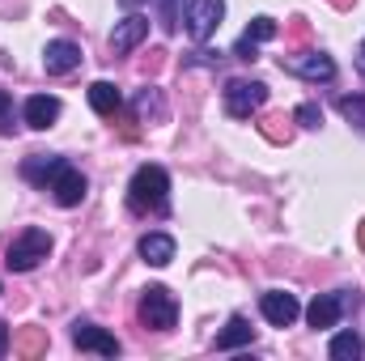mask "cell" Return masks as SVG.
<instances>
[{"label": "cell", "instance_id": "cell-17", "mask_svg": "<svg viewBox=\"0 0 365 361\" xmlns=\"http://www.w3.org/2000/svg\"><path fill=\"white\" fill-rule=\"evenodd\" d=\"M90 106L102 115V119H115L119 106H123V98H119V90H115L110 81H93L90 86Z\"/></svg>", "mask_w": 365, "mask_h": 361}, {"label": "cell", "instance_id": "cell-10", "mask_svg": "<svg viewBox=\"0 0 365 361\" xmlns=\"http://www.w3.org/2000/svg\"><path fill=\"white\" fill-rule=\"evenodd\" d=\"M145 39H149V17L132 13V17L115 21V30H110V51H115V56H128V51L140 47Z\"/></svg>", "mask_w": 365, "mask_h": 361}, {"label": "cell", "instance_id": "cell-3", "mask_svg": "<svg viewBox=\"0 0 365 361\" xmlns=\"http://www.w3.org/2000/svg\"><path fill=\"white\" fill-rule=\"evenodd\" d=\"M361 306V293L357 289H336V293H319L314 302H310V310H306V319H310V327L314 332H327V327H336L349 310H357Z\"/></svg>", "mask_w": 365, "mask_h": 361}, {"label": "cell", "instance_id": "cell-27", "mask_svg": "<svg viewBox=\"0 0 365 361\" xmlns=\"http://www.w3.org/2000/svg\"><path fill=\"white\" fill-rule=\"evenodd\" d=\"M4 353H9V323L0 319V357H4Z\"/></svg>", "mask_w": 365, "mask_h": 361}, {"label": "cell", "instance_id": "cell-8", "mask_svg": "<svg viewBox=\"0 0 365 361\" xmlns=\"http://www.w3.org/2000/svg\"><path fill=\"white\" fill-rule=\"evenodd\" d=\"M86 187H90L86 175H81L77 166H68V162L56 171V179L47 183V191H51V200H56L60 208H77V204L86 200Z\"/></svg>", "mask_w": 365, "mask_h": 361}, {"label": "cell", "instance_id": "cell-1", "mask_svg": "<svg viewBox=\"0 0 365 361\" xmlns=\"http://www.w3.org/2000/svg\"><path fill=\"white\" fill-rule=\"evenodd\" d=\"M128 208L136 217H149V213H166L170 208V175L162 166H140L132 183H128Z\"/></svg>", "mask_w": 365, "mask_h": 361}, {"label": "cell", "instance_id": "cell-12", "mask_svg": "<svg viewBox=\"0 0 365 361\" xmlns=\"http://www.w3.org/2000/svg\"><path fill=\"white\" fill-rule=\"evenodd\" d=\"M259 310H264V319H268L272 327H289V323L302 315L297 298H293V293H284V289H268V293L259 298Z\"/></svg>", "mask_w": 365, "mask_h": 361}, {"label": "cell", "instance_id": "cell-21", "mask_svg": "<svg viewBox=\"0 0 365 361\" xmlns=\"http://www.w3.org/2000/svg\"><path fill=\"white\" fill-rule=\"evenodd\" d=\"M280 34V26H276L272 17H251V26H247V34L242 39H251V43H268Z\"/></svg>", "mask_w": 365, "mask_h": 361}, {"label": "cell", "instance_id": "cell-25", "mask_svg": "<svg viewBox=\"0 0 365 361\" xmlns=\"http://www.w3.org/2000/svg\"><path fill=\"white\" fill-rule=\"evenodd\" d=\"M234 56H238V60H259V43H251V39H238Z\"/></svg>", "mask_w": 365, "mask_h": 361}, {"label": "cell", "instance_id": "cell-14", "mask_svg": "<svg viewBox=\"0 0 365 361\" xmlns=\"http://www.w3.org/2000/svg\"><path fill=\"white\" fill-rule=\"evenodd\" d=\"M60 166H64V158H51V153H34V158H26V162H21V179L47 191V183L56 179V171H60Z\"/></svg>", "mask_w": 365, "mask_h": 361}, {"label": "cell", "instance_id": "cell-15", "mask_svg": "<svg viewBox=\"0 0 365 361\" xmlns=\"http://www.w3.org/2000/svg\"><path fill=\"white\" fill-rule=\"evenodd\" d=\"M140 260L153 264V268H166L175 260V238L170 234H145L140 238Z\"/></svg>", "mask_w": 365, "mask_h": 361}, {"label": "cell", "instance_id": "cell-6", "mask_svg": "<svg viewBox=\"0 0 365 361\" xmlns=\"http://www.w3.org/2000/svg\"><path fill=\"white\" fill-rule=\"evenodd\" d=\"M221 98H225V115H230V119H251V115L268 102V86H264V81H242V77H238V81L225 86Z\"/></svg>", "mask_w": 365, "mask_h": 361}, {"label": "cell", "instance_id": "cell-9", "mask_svg": "<svg viewBox=\"0 0 365 361\" xmlns=\"http://www.w3.org/2000/svg\"><path fill=\"white\" fill-rule=\"evenodd\" d=\"M73 345L81 353H98V357H119V349H123L106 327H93V323H73Z\"/></svg>", "mask_w": 365, "mask_h": 361}, {"label": "cell", "instance_id": "cell-4", "mask_svg": "<svg viewBox=\"0 0 365 361\" xmlns=\"http://www.w3.org/2000/svg\"><path fill=\"white\" fill-rule=\"evenodd\" d=\"M140 323L153 327V332H170L179 323V302L166 285H149L140 293Z\"/></svg>", "mask_w": 365, "mask_h": 361}, {"label": "cell", "instance_id": "cell-11", "mask_svg": "<svg viewBox=\"0 0 365 361\" xmlns=\"http://www.w3.org/2000/svg\"><path fill=\"white\" fill-rule=\"evenodd\" d=\"M77 64H81V47H77L73 39H56V43H47V51H43V68H47V77H68Z\"/></svg>", "mask_w": 365, "mask_h": 361}, {"label": "cell", "instance_id": "cell-2", "mask_svg": "<svg viewBox=\"0 0 365 361\" xmlns=\"http://www.w3.org/2000/svg\"><path fill=\"white\" fill-rule=\"evenodd\" d=\"M51 255V234L47 230H38V225H30V230H21L13 243H9V272H34L43 260Z\"/></svg>", "mask_w": 365, "mask_h": 361}, {"label": "cell", "instance_id": "cell-23", "mask_svg": "<svg viewBox=\"0 0 365 361\" xmlns=\"http://www.w3.org/2000/svg\"><path fill=\"white\" fill-rule=\"evenodd\" d=\"M293 119H297L302 128H319V123H323V111H319L314 102H302V106L293 111Z\"/></svg>", "mask_w": 365, "mask_h": 361}, {"label": "cell", "instance_id": "cell-18", "mask_svg": "<svg viewBox=\"0 0 365 361\" xmlns=\"http://www.w3.org/2000/svg\"><path fill=\"white\" fill-rule=\"evenodd\" d=\"M132 115L145 123V119H162V90H153V86H145V90H136L132 98Z\"/></svg>", "mask_w": 365, "mask_h": 361}, {"label": "cell", "instance_id": "cell-5", "mask_svg": "<svg viewBox=\"0 0 365 361\" xmlns=\"http://www.w3.org/2000/svg\"><path fill=\"white\" fill-rule=\"evenodd\" d=\"M280 68L302 77V81H314V86L336 81V60L327 51H289V56H280Z\"/></svg>", "mask_w": 365, "mask_h": 361}, {"label": "cell", "instance_id": "cell-22", "mask_svg": "<svg viewBox=\"0 0 365 361\" xmlns=\"http://www.w3.org/2000/svg\"><path fill=\"white\" fill-rule=\"evenodd\" d=\"M182 9H187V0H162V30L166 34H179Z\"/></svg>", "mask_w": 365, "mask_h": 361}, {"label": "cell", "instance_id": "cell-28", "mask_svg": "<svg viewBox=\"0 0 365 361\" xmlns=\"http://www.w3.org/2000/svg\"><path fill=\"white\" fill-rule=\"evenodd\" d=\"M357 73H361V77H365V43H361V47H357Z\"/></svg>", "mask_w": 365, "mask_h": 361}, {"label": "cell", "instance_id": "cell-20", "mask_svg": "<svg viewBox=\"0 0 365 361\" xmlns=\"http://www.w3.org/2000/svg\"><path fill=\"white\" fill-rule=\"evenodd\" d=\"M336 111H340L357 132H365V93H344V98L336 102Z\"/></svg>", "mask_w": 365, "mask_h": 361}, {"label": "cell", "instance_id": "cell-19", "mask_svg": "<svg viewBox=\"0 0 365 361\" xmlns=\"http://www.w3.org/2000/svg\"><path fill=\"white\" fill-rule=\"evenodd\" d=\"M327 353H331V361H357L361 357V336L357 332H336Z\"/></svg>", "mask_w": 365, "mask_h": 361}, {"label": "cell", "instance_id": "cell-13", "mask_svg": "<svg viewBox=\"0 0 365 361\" xmlns=\"http://www.w3.org/2000/svg\"><path fill=\"white\" fill-rule=\"evenodd\" d=\"M60 111H64V106H60L56 93H34V98H26V111H21V115H26V123H30L34 132H47V128L60 119Z\"/></svg>", "mask_w": 365, "mask_h": 361}, {"label": "cell", "instance_id": "cell-26", "mask_svg": "<svg viewBox=\"0 0 365 361\" xmlns=\"http://www.w3.org/2000/svg\"><path fill=\"white\" fill-rule=\"evenodd\" d=\"M38 349H43V332H26V340H21V353H30V357H34Z\"/></svg>", "mask_w": 365, "mask_h": 361}, {"label": "cell", "instance_id": "cell-7", "mask_svg": "<svg viewBox=\"0 0 365 361\" xmlns=\"http://www.w3.org/2000/svg\"><path fill=\"white\" fill-rule=\"evenodd\" d=\"M221 17H225V0H191L182 21H187V34H191L195 43H208V39L217 34Z\"/></svg>", "mask_w": 365, "mask_h": 361}, {"label": "cell", "instance_id": "cell-24", "mask_svg": "<svg viewBox=\"0 0 365 361\" xmlns=\"http://www.w3.org/2000/svg\"><path fill=\"white\" fill-rule=\"evenodd\" d=\"M0 132H13V102L4 90H0Z\"/></svg>", "mask_w": 365, "mask_h": 361}, {"label": "cell", "instance_id": "cell-16", "mask_svg": "<svg viewBox=\"0 0 365 361\" xmlns=\"http://www.w3.org/2000/svg\"><path fill=\"white\" fill-rule=\"evenodd\" d=\"M251 340H255V327H251L242 315H234V319L217 332V349H221V353H225V349H242V345H251Z\"/></svg>", "mask_w": 365, "mask_h": 361}, {"label": "cell", "instance_id": "cell-29", "mask_svg": "<svg viewBox=\"0 0 365 361\" xmlns=\"http://www.w3.org/2000/svg\"><path fill=\"white\" fill-rule=\"evenodd\" d=\"M357 243H361V247H365V221H361V230H357Z\"/></svg>", "mask_w": 365, "mask_h": 361}, {"label": "cell", "instance_id": "cell-30", "mask_svg": "<svg viewBox=\"0 0 365 361\" xmlns=\"http://www.w3.org/2000/svg\"><path fill=\"white\" fill-rule=\"evenodd\" d=\"M119 4H128V9H136V4H140V0H119Z\"/></svg>", "mask_w": 365, "mask_h": 361}]
</instances>
